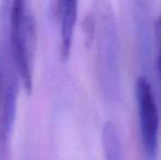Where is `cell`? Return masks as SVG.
I'll list each match as a JSON object with an SVG mask.
<instances>
[{
  "instance_id": "cell-6",
  "label": "cell",
  "mask_w": 161,
  "mask_h": 160,
  "mask_svg": "<svg viewBox=\"0 0 161 160\" xmlns=\"http://www.w3.org/2000/svg\"><path fill=\"white\" fill-rule=\"evenodd\" d=\"M151 0H134V14L135 26L137 33V42L139 46L140 56L145 63L148 62L153 48V3Z\"/></svg>"
},
{
  "instance_id": "cell-8",
  "label": "cell",
  "mask_w": 161,
  "mask_h": 160,
  "mask_svg": "<svg viewBox=\"0 0 161 160\" xmlns=\"http://www.w3.org/2000/svg\"><path fill=\"white\" fill-rule=\"evenodd\" d=\"M153 39L157 45V59H156V71L158 81L161 86V13L155 20L153 24Z\"/></svg>"
},
{
  "instance_id": "cell-1",
  "label": "cell",
  "mask_w": 161,
  "mask_h": 160,
  "mask_svg": "<svg viewBox=\"0 0 161 160\" xmlns=\"http://www.w3.org/2000/svg\"><path fill=\"white\" fill-rule=\"evenodd\" d=\"M87 37L94 47L100 89L106 100L119 91V44L116 19L108 0H94L86 20Z\"/></svg>"
},
{
  "instance_id": "cell-2",
  "label": "cell",
  "mask_w": 161,
  "mask_h": 160,
  "mask_svg": "<svg viewBox=\"0 0 161 160\" xmlns=\"http://www.w3.org/2000/svg\"><path fill=\"white\" fill-rule=\"evenodd\" d=\"M3 40L10 48L24 90L33 89L34 59L36 51V23L29 0H11L1 10Z\"/></svg>"
},
{
  "instance_id": "cell-4",
  "label": "cell",
  "mask_w": 161,
  "mask_h": 160,
  "mask_svg": "<svg viewBox=\"0 0 161 160\" xmlns=\"http://www.w3.org/2000/svg\"><path fill=\"white\" fill-rule=\"evenodd\" d=\"M135 97L139 120V135L145 158L159 157V109L153 86L146 76H139L135 83Z\"/></svg>"
},
{
  "instance_id": "cell-5",
  "label": "cell",
  "mask_w": 161,
  "mask_h": 160,
  "mask_svg": "<svg viewBox=\"0 0 161 160\" xmlns=\"http://www.w3.org/2000/svg\"><path fill=\"white\" fill-rule=\"evenodd\" d=\"M78 4L79 0H55V9L59 18V56L62 62H67L70 56Z\"/></svg>"
},
{
  "instance_id": "cell-3",
  "label": "cell",
  "mask_w": 161,
  "mask_h": 160,
  "mask_svg": "<svg viewBox=\"0 0 161 160\" xmlns=\"http://www.w3.org/2000/svg\"><path fill=\"white\" fill-rule=\"evenodd\" d=\"M20 82L11 53L0 49V160L9 157L10 135L17 114Z\"/></svg>"
},
{
  "instance_id": "cell-7",
  "label": "cell",
  "mask_w": 161,
  "mask_h": 160,
  "mask_svg": "<svg viewBox=\"0 0 161 160\" xmlns=\"http://www.w3.org/2000/svg\"><path fill=\"white\" fill-rule=\"evenodd\" d=\"M102 146L105 159H123V145L116 124L113 121H108L102 130Z\"/></svg>"
},
{
  "instance_id": "cell-9",
  "label": "cell",
  "mask_w": 161,
  "mask_h": 160,
  "mask_svg": "<svg viewBox=\"0 0 161 160\" xmlns=\"http://www.w3.org/2000/svg\"><path fill=\"white\" fill-rule=\"evenodd\" d=\"M10 1H11V0H1V3H2L1 10H3V9L8 8V6L10 4Z\"/></svg>"
}]
</instances>
